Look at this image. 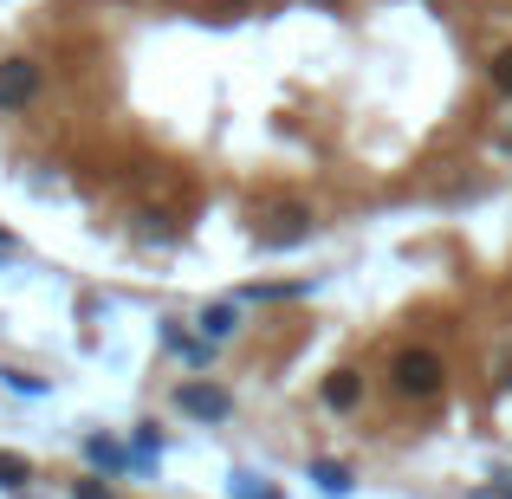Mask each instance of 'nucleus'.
Instances as JSON below:
<instances>
[{
	"label": "nucleus",
	"mask_w": 512,
	"mask_h": 499,
	"mask_svg": "<svg viewBox=\"0 0 512 499\" xmlns=\"http://www.w3.org/2000/svg\"><path fill=\"white\" fill-rule=\"evenodd\" d=\"M175 409L195 415V422H227V415H234V396H227L221 383H201V376H195V383L175 389Z\"/></svg>",
	"instance_id": "7ed1b4c3"
},
{
	"label": "nucleus",
	"mask_w": 512,
	"mask_h": 499,
	"mask_svg": "<svg viewBox=\"0 0 512 499\" xmlns=\"http://www.w3.org/2000/svg\"><path fill=\"white\" fill-rule=\"evenodd\" d=\"M85 461H91V467H104V474H124L130 454L117 448V441H104V435H85Z\"/></svg>",
	"instance_id": "0eeeda50"
},
{
	"label": "nucleus",
	"mask_w": 512,
	"mask_h": 499,
	"mask_svg": "<svg viewBox=\"0 0 512 499\" xmlns=\"http://www.w3.org/2000/svg\"><path fill=\"white\" fill-rule=\"evenodd\" d=\"M441 383H448V363L435 357V350H396V363H389V389H396L402 402H435Z\"/></svg>",
	"instance_id": "f257e3e1"
},
{
	"label": "nucleus",
	"mask_w": 512,
	"mask_h": 499,
	"mask_svg": "<svg viewBox=\"0 0 512 499\" xmlns=\"http://www.w3.org/2000/svg\"><path fill=\"white\" fill-rule=\"evenodd\" d=\"M506 150H512V137H506Z\"/></svg>",
	"instance_id": "2eb2a0df"
},
{
	"label": "nucleus",
	"mask_w": 512,
	"mask_h": 499,
	"mask_svg": "<svg viewBox=\"0 0 512 499\" xmlns=\"http://www.w3.org/2000/svg\"><path fill=\"white\" fill-rule=\"evenodd\" d=\"M26 480H33V467H26V454H0V487H7V493H20Z\"/></svg>",
	"instance_id": "9d476101"
},
{
	"label": "nucleus",
	"mask_w": 512,
	"mask_h": 499,
	"mask_svg": "<svg viewBox=\"0 0 512 499\" xmlns=\"http://www.w3.org/2000/svg\"><path fill=\"white\" fill-rule=\"evenodd\" d=\"M72 499H117V493L98 487V480H72Z\"/></svg>",
	"instance_id": "ddd939ff"
},
{
	"label": "nucleus",
	"mask_w": 512,
	"mask_h": 499,
	"mask_svg": "<svg viewBox=\"0 0 512 499\" xmlns=\"http://www.w3.org/2000/svg\"><path fill=\"white\" fill-rule=\"evenodd\" d=\"M357 402H363V376H357V370H331V376H325V409L350 415Z\"/></svg>",
	"instance_id": "39448f33"
},
{
	"label": "nucleus",
	"mask_w": 512,
	"mask_h": 499,
	"mask_svg": "<svg viewBox=\"0 0 512 499\" xmlns=\"http://www.w3.org/2000/svg\"><path fill=\"white\" fill-rule=\"evenodd\" d=\"M305 234H312V208L286 201V208L273 214V227H260V247H266V253H279V247H299Z\"/></svg>",
	"instance_id": "20e7f679"
},
{
	"label": "nucleus",
	"mask_w": 512,
	"mask_h": 499,
	"mask_svg": "<svg viewBox=\"0 0 512 499\" xmlns=\"http://www.w3.org/2000/svg\"><path fill=\"white\" fill-rule=\"evenodd\" d=\"M234 331H240L234 305H208V312H201V337H208V344H221V337H234Z\"/></svg>",
	"instance_id": "6e6552de"
},
{
	"label": "nucleus",
	"mask_w": 512,
	"mask_h": 499,
	"mask_svg": "<svg viewBox=\"0 0 512 499\" xmlns=\"http://www.w3.org/2000/svg\"><path fill=\"white\" fill-rule=\"evenodd\" d=\"M39 85H46V72L33 59H0V111H26L39 98Z\"/></svg>",
	"instance_id": "f03ea898"
},
{
	"label": "nucleus",
	"mask_w": 512,
	"mask_h": 499,
	"mask_svg": "<svg viewBox=\"0 0 512 499\" xmlns=\"http://www.w3.org/2000/svg\"><path fill=\"white\" fill-rule=\"evenodd\" d=\"M312 480H318V493H325V499H350V487H357L344 461H312Z\"/></svg>",
	"instance_id": "423d86ee"
},
{
	"label": "nucleus",
	"mask_w": 512,
	"mask_h": 499,
	"mask_svg": "<svg viewBox=\"0 0 512 499\" xmlns=\"http://www.w3.org/2000/svg\"><path fill=\"white\" fill-rule=\"evenodd\" d=\"M227 493H234V499H286L273 480H260V474H234V487H227Z\"/></svg>",
	"instance_id": "1a4fd4ad"
},
{
	"label": "nucleus",
	"mask_w": 512,
	"mask_h": 499,
	"mask_svg": "<svg viewBox=\"0 0 512 499\" xmlns=\"http://www.w3.org/2000/svg\"><path fill=\"white\" fill-rule=\"evenodd\" d=\"M493 85H500V91H506V98H512V46L500 52V59H493Z\"/></svg>",
	"instance_id": "f8f14e48"
},
{
	"label": "nucleus",
	"mask_w": 512,
	"mask_h": 499,
	"mask_svg": "<svg viewBox=\"0 0 512 499\" xmlns=\"http://www.w3.org/2000/svg\"><path fill=\"white\" fill-rule=\"evenodd\" d=\"M0 383L20 389V396H46V383H39V376H20V370H0Z\"/></svg>",
	"instance_id": "9b49d317"
},
{
	"label": "nucleus",
	"mask_w": 512,
	"mask_h": 499,
	"mask_svg": "<svg viewBox=\"0 0 512 499\" xmlns=\"http://www.w3.org/2000/svg\"><path fill=\"white\" fill-rule=\"evenodd\" d=\"M0 247H7V234H0Z\"/></svg>",
	"instance_id": "4468645a"
}]
</instances>
